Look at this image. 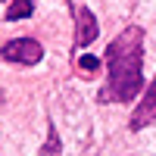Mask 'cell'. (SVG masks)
<instances>
[{
	"instance_id": "cell-1",
	"label": "cell",
	"mask_w": 156,
	"mask_h": 156,
	"mask_svg": "<svg viewBox=\"0 0 156 156\" xmlns=\"http://www.w3.org/2000/svg\"><path fill=\"white\" fill-rule=\"evenodd\" d=\"M144 28L128 25L106 47V81L97 100L100 103H131L144 90Z\"/></svg>"
},
{
	"instance_id": "cell-7",
	"label": "cell",
	"mask_w": 156,
	"mask_h": 156,
	"mask_svg": "<svg viewBox=\"0 0 156 156\" xmlns=\"http://www.w3.org/2000/svg\"><path fill=\"white\" fill-rule=\"evenodd\" d=\"M78 69H81L84 75L100 72V56H94V53H81V56H78Z\"/></svg>"
},
{
	"instance_id": "cell-3",
	"label": "cell",
	"mask_w": 156,
	"mask_h": 156,
	"mask_svg": "<svg viewBox=\"0 0 156 156\" xmlns=\"http://www.w3.org/2000/svg\"><path fill=\"white\" fill-rule=\"evenodd\" d=\"M153 122H156V78L144 87V97H140V103L134 106L128 128H131V131H140V128H147Z\"/></svg>"
},
{
	"instance_id": "cell-6",
	"label": "cell",
	"mask_w": 156,
	"mask_h": 156,
	"mask_svg": "<svg viewBox=\"0 0 156 156\" xmlns=\"http://www.w3.org/2000/svg\"><path fill=\"white\" fill-rule=\"evenodd\" d=\"M41 156H62V140H59V131H56L53 122L47 125V140L41 147Z\"/></svg>"
},
{
	"instance_id": "cell-4",
	"label": "cell",
	"mask_w": 156,
	"mask_h": 156,
	"mask_svg": "<svg viewBox=\"0 0 156 156\" xmlns=\"http://www.w3.org/2000/svg\"><path fill=\"white\" fill-rule=\"evenodd\" d=\"M100 34V25L94 19V12H90L87 6H78L75 9V47H87L94 44Z\"/></svg>"
},
{
	"instance_id": "cell-2",
	"label": "cell",
	"mask_w": 156,
	"mask_h": 156,
	"mask_svg": "<svg viewBox=\"0 0 156 156\" xmlns=\"http://www.w3.org/2000/svg\"><path fill=\"white\" fill-rule=\"evenodd\" d=\"M0 59L6 62H19V66H37L44 59V47L34 37H12L0 47Z\"/></svg>"
},
{
	"instance_id": "cell-5",
	"label": "cell",
	"mask_w": 156,
	"mask_h": 156,
	"mask_svg": "<svg viewBox=\"0 0 156 156\" xmlns=\"http://www.w3.org/2000/svg\"><path fill=\"white\" fill-rule=\"evenodd\" d=\"M34 12V0H9V6H6V22H16V19H28Z\"/></svg>"
}]
</instances>
